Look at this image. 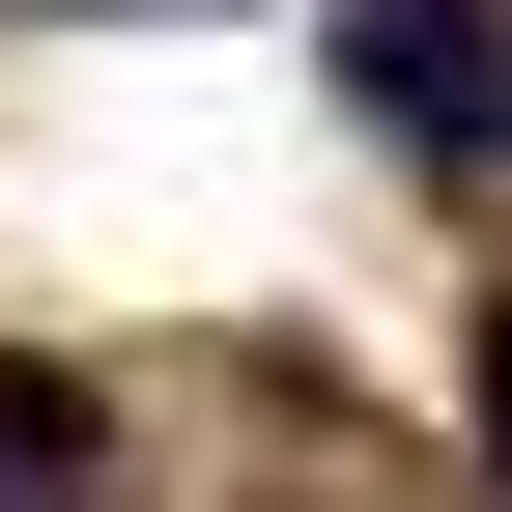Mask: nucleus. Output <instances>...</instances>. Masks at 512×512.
Segmentation results:
<instances>
[{
	"label": "nucleus",
	"mask_w": 512,
	"mask_h": 512,
	"mask_svg": "<svg viewBox=\"0 0 512 512\" xmlns=\"http://www.w3.org/2000/svg\"><path fill=\"white\" fill-rule=\"evenodd\" d=\"M342 57L399 143H512V0H342Z\"/></svg>",
	"instance_id": "nucleus-1"
},
{
	"label": "nucleus",
	"mask_w": 512,
	"mask_h": 512,
	"mask_svg": "<svg viewBox=\"0 0 512 512\" xmlns=\"http://www.w3.org/2000/svg\"><path fill=\"white\" fill-rule=\"evenodd\" d=\"M29 484H86V399H57V370H0V512Z\"/></svg>",
	"instance_id": "nucleus-2"
}]
</instances>
